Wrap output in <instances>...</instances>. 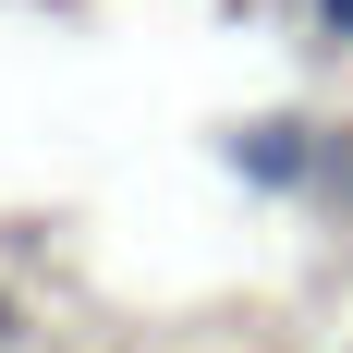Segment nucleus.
<instances>
[{
	"label": "nucleus",
	"mask_w": 353,
	"mask_h": 353,
	"mask_svg": "<svg viewBox=\"0 0 353 353\" xmlns=\"http://www.w3.org/2000/svg\"><path fill=\"white\" fill-rule=\"evenodd\" d=\"M232 159H244L268 195H292V183H305V159H317V122H256V134H232Z\"/></svg>",
	"instance_id": "1"
},
{
	"label": "nucleus",
	"mask_w": 353,
	"mask_h": 353,
	"mask_svg": "<svg viewBox=\"0 0 353 353\" xmlns=\"http://www.w3.org/2000/svg\"><path fill=\"white\" fill-rule=\"evenodd\" d=\"M317 37H341V49H353V0H317Z\"/></svg>",
	"instance_id": "2"
}]
</instances>
